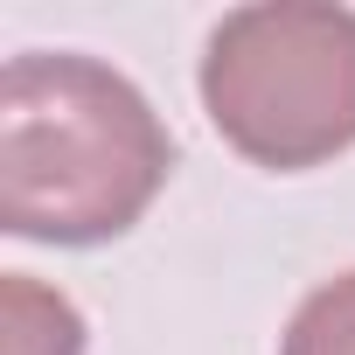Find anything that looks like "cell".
<instances>
[{
  "label": "cell",
  "instance_id": "obj_1",
  "mask_svg": "<svg viewBox=\"0 0 355 355\" xmlns=\"http://www.w3.org/2000/svg\"><path fill=\"white\" fill-rule=\"evenodd\" d=\"M174 174V132L146 91L70 49H28L0 70V230L21 244H112Z\"/></svg>",
  "mask_w": 355,
  "mask_h": 355
},
{
  "label": "cell",
  "instance_id": "obj_2",
  "mask_svg": "<svg viewBox=\"0 0 355 355\" xmlns=\"http://www.w3.org/2000/svg\"><path fill=\"white\" fill-rule=\"evenodd\" d=\"M202 112L251 167L306 174L355 146V8L258 0L209 28Z\"/></svg>",
  "mask_w": 355,
  "mask_h": 355
},
{
  "label": "cell",
  "instance_id": "obj_3",
  "mask_svg": "<svg viewBox=\"0 0 355 355\" xmlns=\"http://www.w3.org/2000/svg\"><path fill=\"white\" fill-rule=\"evenodd\" d=\"M0 355H91V327L70 293L42 286L35 272L0 279Z\"/></svg>",
  "mask_w": 355,
  "mask_h": 355
},
{
  "label": "cell",
  "instance_id": "obj_4",
  "mask_svg": "<svg viewBox=\"0 0 355 355\" xmlns=\"http://www.w3.org/2000/svg\"><path fill=\"white\" fill-rule=\"evenodd\" d=\"M279 355H355V272L313 286L293 306V320L279 334Z\"/></svg>",
  "mask_w": 355,
  "mask_h": 355
}]
</instances>
